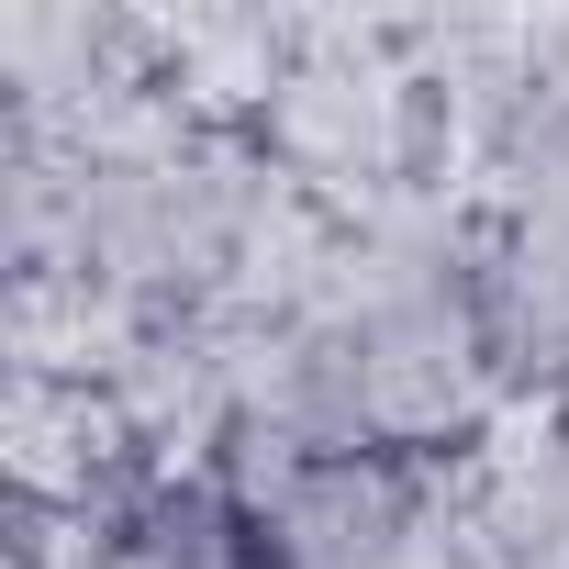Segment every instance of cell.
Masks as SVG:
<instances>
[{
    "mask_svg": "<svg viewBox=\"0 0 569 569\" xmlns=\"http://www.w3.org/2000/svg\"><path fill=\"white\" fill-rule=\"evenodd\" d=\"M212 347L234 458H325V447L458 458L525 402L469 179L302 212L268 279L212 325Z\"/></svg>",
    "mask_w": 569,
    "mask_h": 569,
    "instance_id": "1",
    "label": "cell"
},
{
    "mask_svg": "<svg viewBox=\"0 0 569 569\" xmlns=\"http://www.w3.org/2000/svg\"><path fill=\"white\" fill-rule=\"evenodd\" d=\"M279 569H458V458L325 447V458H234Z\"/></svg>",
    "mask_w": 569,
    "mask_h": 569,
    "instance_id": "2",
    "label": "cell"
},
{
    "mask_svg": "<svg viewBox=\"0 0 569 569\" xmlns=\"http://www.w3.org/2000/svg\"><path fill=\"white\" fill-rule=\"evenodd\" d=\"M458 569H569V425L513 402L458 447Z\"/></svg>",
    "mask_w": 569,
    "mask_h": 569,
    "instance_id": "3",
    "label": "cell"
},
{
    "mask_svg": "<svg viewBox=\"0 0 569 569\" xmlns=\"http://www.w3.org/2000/svg\"><path fill=\"white\" fill-rule=\"evenodd\" d=\"M547 402H558V425H569V391H547Z\"/></svg>",
    "mask_w": 569,
    "mask_h": 569,
    "instance_id": "4",
    "label": "cell"
}]
</instances>
